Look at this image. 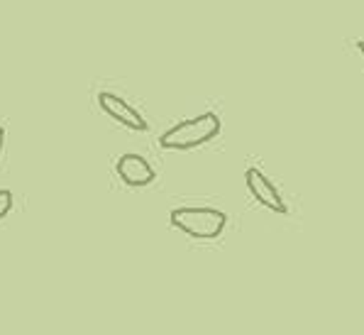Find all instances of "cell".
Returning <instances> with one entry per match:
<instances>
[{
    "label": "cell",
    "mask_w": 364,
    "mask_h": 335,
    "mask_svg": "<svg viewBox=\"0 0 364 335\" xmlns=\"http://www.w3.org/2000/svg\"><path fill=\"white\" fill-rule=\"evenodd\" d=\"M3 147H5V127L0 125V154H3Z\"/></svg>",
    "instance_id": "7"
},
{
    "label": "cell",
    "mask_w": 364,
    "mask_h": 335,
    "mask_svg": "<svg viewBox=\"0 0 364 335\" xmlns=\"http://www.w3.org/2000/svg\"><path fill=\"white\" fill-rule=\"evenodd\" d=\"M245 181H247V188H250L252 196L259 201L267 211H274V213H279V216L289 213L287 201L282 198V193L277 191V186H274V184L269 181V179L262 174L257 166H247V171H245Z\"/></svg>",
    "instance_id": "4"
},
{
    "label": "cell",
    "mask_w": 364,
    "mask_h": 335,
    "mask_svg": "<svg viewBox=\"0 0 364 335\" xmlns=\"http://www.w3.org/2000/svg\"><path fill=\"white\" fill-rule=\"evenodd\" d=\"M223 122L215 113H200L198 118L183 120L178 125L169 127L164 135L159 137V147L173 149V152H186V149H196L200 144L210 142L213 137L220 135Z\"/></svg>",
    "instance_id": "1"
},
{
    "label": "cell",
    "mask_w": 364,
    "mask_h": 335,
    "mask_svg": "<svg viewBox=\"0 0 364 335\" xmlns=\"http://www.w3.org/2000/svg\"><path fill=\"white\" fill-rule=\"evenodd\" d=\"M98 105L105 115H110V118H113L115 122H120L122 127H127V130L144 132L149 127L147 120L142 118V113H139L137 108H132L127 100H122L117 93H110V91L98 93Z\"/></svg>",
    "instance_id": "3"
},
{
    "label": "cell",
    "mask_w": 364,
    "mask_h": 335,
    "mask_svg": "<svg viewBox=\"0 0 364 335\" xmlns=\"http://www.w3.org/2000/svg\"><path fill=\"white\" fill-rule=\"evenodd\" d=\"M171 225L176 230L186 233L196 240H215L223 235L228 225V216L218 208H196V206H183L173 208L169 216Z\"/></svg>",
    "instance_id": "2"
},
{
    "label": "cell",
    "mask_w": 364,
    "mask_h": 335,
    "mask_svg": "<svg viewBox=\"0 0 364 335\" xmlns=\"http://www.w3.org/2000/svg\"><path fill=\"white\" fill-rule=\"evenodd\" d=\"M13 211V191L8 188H0V220Z\"/></svg>",
    "instance_id": "6"
},
{
    "label": "cell",
    "mask_w": 364,
    "mask_h": 335,
    "mask_svg": "<svg viewBox=\"0 0 364 335\" xmlns=\"http://www.w3.org/2000/svg\"><path fill=\"white\" fill-rule=\"evenodd\" d=\"M357 52H360L362 57H364V42H357Z\"/></svg>",
    "instance_id": "8"
},
{
    "label": "cell",
    "mask_w": 364,
    "mask_h": 335,
    "mask_svg": "<svg viewBox=\"0 0 364 335\" xmlns=\"http://www.w3.org/2000/svg\"><path fill=\"white\" fill-rule=\"evenodd\" d=\"M115 171H117V176H120V181L127 184V186H132V188L149 186V184L156 179V171L152 169V164H149L144 157L132 154V152L122 154V157L117 159Z\"/></svg>",
    "instance_id": "5"
}]
</instances>
